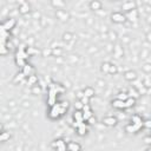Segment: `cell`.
<instances>
[{"instance_id": "6da1fadb", "label": "cell", "mask_w": 151, "mask_h": 151, "mask_svg": "<svg viewBox=\"0 0 151 151\" xmlns=\"http://www.w3.org/2000/svg\"><path fill=\"white\" fill-rule=\"evenodd\" d=\"M67 107H69V103H67V102L55 103L53 106H51V110H50V112H49L50 118H52V119L59 118L60 116H63V115L66 112Z\"/></svg>"}, {"instance_id": "7a4b0ae2", "label": "cell", "mask_w": 151, "mask_h": 151, "mask_svg": "<svg viewBox=\"0 0 151 151\" xmlns=\"http://www.w3.org/2000/svg\"><path fill=\"white\" fill-rule=\"evenodd\" d=\"M57 94H58V91L55 90L54 83H51L49 85V98H47V104H49L50 106H53L55 104V100H57Z\"/></svg>"}, {"instance_id": "3957f363", "label": "cell", "mask_w": 151, "mask_h": 151, "mask_svg": "<svg viewBox=\"0 0 151 151\" xmlns=\"http://www.w3.org/2000/svg\"><path fill=\"white\" fill-rule=\"evenodd\" d=\"M143 126H144V123H142V124H133V123H131L130 125H128L125 128V130H126V132H130V133H136V132H138Z\"/></svg>"}, {"instance_id": "277c9868", "label": "cell", "mask_w": 151, "mask_h": 151, "mask_svg": "<svg viewBox=\"0 0 151 151\" xmlns=\"http://www.w3.org/2000/svg\"><path fill=\"white\" fill-rule=\"evenodd\" d=\"M52 145L57 149V151H66L67 150V145L66 143L63 140V139H57L52 143Z\"/></svg>"}, {"instance_id": "5b68a950", "label": "cell", "mask_w": 151, "mask_h": 151, "mask_svg": "<svg viewBox=\"0 0 151 151\" xmlns=\"http://www.w3.org/2000/svg\"><path fill=\"white\" fill-rule=\"evenodd\" d=\"M15 26V20L14 19H9L6 20L5 22H3L1 25V30L3 31H6V32H10V31Z\"/></svg>"}, {"instance_id": "8992f818", "label": "cell", "mask_w": 151, "mask_h": 151, "mask_svg": "<svg viewBox=\"0 0 151 151\" xmlns=\"http://www.w3.org/2000/svg\"><path fill=\"white\" fill-rule=\"evenodd\" d=\"M111 18H112V20L115 21V22H124L125 20H126V17L124 14H122V13H118V12H116V13H113L112 15H111Z\"/></svg>"}, {"instance_id": "52a82bcc", "label": "cell", "mask_w": 151, "mask_h": 151, "mask_svg": "<svg viewBox=\"0 0 151 151\" xmlns=\"http://www.w3.org/2000/svg\"><path fill=\"white\" fill-rule=\"evenodd\" d=\"M103 123H104L105 125H107V126H115L117 124V118L112 117V116L105 117L104 119H103Z\"/></svg>"}, {"instance_id": "ba28073f", "label": "cell", "mask_w": 151, "mask_h": 151, "mask_svg": "<svg viewBox=\"0 0 151 151\" xmlns=\"http://www.w3.org/2000/svg\"><path fill=\"white\" fill-rule=\"evenodd\" d=\"M15 57H19V58H22V59L27 60V59H28V57H30V55L27 54L26 50H25V49H24V47L21 46V47H19V50L17 51V53H15Z\"/></svg>"}, {"instance_id": "9c48e42d", "label": "cell", "mask_w": 151, "mask_h": 151, "mask_svg": "<svg viewBox=\"0 0 151 151\" xmlns=\"http://www.w3.org/2000/svg\"><path fill=\"white\" fill-rule=\"evenodd\" d=\"M67 151H80V145L78 143L70 142L67 143Z\"/></svg>"}, {"instance_id": "30bf717a", "label": "cell", "mask_w": 151, "mask_h": 151, "mask_svg": "<svg viewBox=\"0 0 151 151\" xmlns=\"http://www.w3.org/2000/svg\"><path fill=\"white\" fill-rule=\"evenodd\" d=\"M112 106L116 107V109H126V104L124 100H119V99H116L112 102Z\"/></svg>"}, {"instance_id": "8fae6325", "label": "cell", "mask_w": 151, "mask_h": 151, "mask_svg": "<svg viewBox=\"0 0 151 151\" xmlns=\"http://www.w3.org/2000/svg\"><path fill=\"white\" fill-rule=\"evenodd\" d=\"M125 17L128 18L129 20H131V21H135L137 19V12H136V10H131V11H129L128 13L125 14Z\"/></svg>"}, {"instance_id": "7c38bea8", "label": "cell", "mask_w": 151, "mask_h": 151, "mask_svg": "<svg viewBox=\"0 0 151 151\" xmlns=\"http://www.w3.org/2000/svg\"><path fill=\"white\" fill-rule=\"evenodd\" d=\"M32 71H33V67L31 66L30 64H26L25 66L22 67V73L25 75V77H30L31 73H32Z\"/></svg>"}, {"instance_id": "4fadbf2b", "label": "cell", "mask_w": 151, "mask_h": 151, "mask_svg": "<svg viewBox=\"0 0 151 151\" xmlns=\"http://www.w3.org/2000/svg\"><path fill=\"white\" fill-rule=\"evenodd\" d=\"M73 118L76 122H84V115L82 111H76L75 115H73Z\"/></svg>"}, {"instance_id": "5bb4252c", "label": "cell", "mask_w": 151, "mask_h": 151, "mask_svg": "<svg viewBox=\"0 0 151 151\" xmlns=\"http://www.w3.org/2000/svg\"><path fill=\"white\" fill-rule=\"evenodd\" d=\"M125 104H126V109L128 107H131L136 104V98H132V97H129L128 99L125 100Z\"/></svg>"}, {"instance_id": "9a60e30c", "label": "cell", "mask_w": 151, "mask_h": 151, "mask_svg": "<svg viewBox=\"0 0 151 151\" xmlns=\"http://www.w3.org/2000/svg\"><path fill=\"white\" fill-rule=\"evenodd\" d=\"M15 64H17L18 66H20V67H24L26 65V60L22 59V58H19V57H15Z\"/></svg>"}, {"instance_id": "2e32d148", "label": "cell", "mask_w": 151, "mask_h": 151, "mask_svg": "<svg viewBox=\"0 0 151 151\" xmlns=\"http://www.w3.org/2000/svg\"><path fill=\"white\" fill-rule=\"evenodd\" d=\"M131 122H132L133 124H142V123H144V122L142 121V118H140L139 116H137V115L132 116V118H131Z\"/></svg>"}, {"instance_id": "e0dca14e", "label": "cell", "mask_w": 151, "mask_h": 151, "mask_svg": "<svg viewBox=\"0 0 151 151\" xmlns=\"http://www.w3.org/2000/svg\"><path fill=\"white\" fill-rule=\"evenodd\" d=\"M30 11V6H28V4H26V3H22V5H21V7H20V12L21 13H27Z\"/></svg>"}, {"instance_id": "ac0fdd59", "label": "cell", "mask_w": 151, "mask_h": 151, "mask_svg": "<svg viewBox=\"0 0 151 151\" xmlns=\"http://www.w3.org/2000/svg\"><path fill=\"white\" fill-rule=\"evenodd\" d=\"M129 97H130V96H129L128 93H123V92H121V93H118L117 99H119V100H124V102H125Z\"/></svg>"}, {"instance_id": "d6986e66", "label": "cell", "mask_w": 151, "mask_h": 151, "mask_svg": "<svg viewBox=\"0 0 151 151\" xmlns=\"http://www.w3.org/2000/svg\"><path fill=\"white\" fill-rule=\"evenodd\" d=\"M83 93H84V96H85V97H87V98H90V97H92V96H93V93H94V91H93L92 89H90V87H89V89H86V90H85V91H84Z\"/></svg>"}, {"instance_id": "ffe728a7", "label": "cell", "mask_w": 151, "mask_h": 151, "mask_svg": "<svg viewBox=\"0 0 151 151\" xmlns=\"http://www.w3.org/2000/svg\"><path fill=\"white\" fill-rule=\"evenodd\" d=\"M37 80H38V78L36 76H30L28 77V80H27V84L28 85H34L37 83Z\"/></svg>"}, {"instance_id": "44dd1931", "label": "cell", "mask_w": 151, "mask_h": 151, "mask_svg": "<svg viewBox=\"0 0 151 151\" xmlns=\"http://www.w3.org/2000/svg\"><path fill=\"white\" fill-rule=\"evenodd\" d=\"M125 78L129 79V80H131V79H135V78H136V73H135V72H126L125 73Z\"/></svg>"}, {"instance_id": "7402d4cb", "label": "cell", "mask_w": 151, "mask_h": 151, "mask_svg": "<svg viewBox=\"0 0 151 151\" xmlns=\"http://www.w3.org/2000/svg\"><path fill=\"white\" fill-rule=\"evenodd\" d=\"M24 78H25V75H24L22 72H20L19 75H17V77L14 78V82H15V83H18V82H21Z\"/></svg>"}, {"instance_id": "603a6c76", "label": "cell", "mask_w": 151, "mask_h": 151, "mask_svg": "<svg viewBox=\"0 0 151 151\" xmlns=\"http://www.w3.org/2000/svg\"><path fill=\"white\" fill-rule=\"evenodd\" d=\"M91 9L92 10H99L100 9V3H97V1L91 3Z\"/></svg>"}, {"instance_id": "cb8c5ba5", "label": "cell", "mask_w": 151, "mask_h": 151, "mask_svg": "<svg viewBox=\"0 0 151 151\" xmlns=\"http://www.w3.org/2000/svg\"><path fill=\"white\" fill-rule=\"evenodd\" d=\"M10 138V133L7 132H1V137H0V139H1V142H5L6 139Z\"/></svg>"}, {"instance_id": "d4e9b609", "label": "cell", "mask_w": 151, "mask_h": 151, "mask_svg": "<svg viewBox=\"0 0 151 151\" xmlns=\"http://www.w3.org/2000/svg\"><path fill=\"white\" fill-rule=\"evenodd\" d=\"M26 52H27V54L28 55H31V54H36V53H38V51L37 50H34L33 47H28V49L26 50Z\"/></svg>"}, {"instance_id": "484cf974", "label": "cell", "mask_w": 151, "mask_h": 151, "mask_svg": "<svg viewBox=\"0 0 151 151\" xmlns=\"http://www.w3.org/2000/svg\"><path fill=\"white\" fill-rule=\"evenodd\" d=\"M132 7H133V4H132V3H129V4L124 5V6H123V9H124V10H129V11H131V10H132Z\"/></svg>"}, {"instance_id": "4316f807", "label": "cell", "mask_w": 151, "mask_h": 151, "mask_svg": "<svg viewBox=\"0 0 151 151\" xmlns=\"http://www.w3.org/2000/svg\"><path fill=\"white\" fill-rule=\"evenodd\" d=\"M110 64H104L103 65V67H102V70H103V72H109L110 71Z\"/></svg>"}, {"instance_id": "83f0119b", "label": "cell", "mask_w": 151, "mask_h": 151, "mask_svg": "<svg viewBox=\"0 0 151 151\" xmlns=\"http://www.w3.org/2000/svg\"><path fill=\"white\" fill-rule=\"evenodd\" d=\"M144 128L151 129V121H145V122H144Z\"/></svg>"}, {"instance_id": "f1b7e54d", "label": "cell", "mask_w": 151, "mask_h": 151, "mask_svg": "<svg viewBox=\"0 0 151 151\" xmlns=\"http://www.w3.org/2000/svg\"><path fill=\"white\" fill-rule=\"evenodd\" d=\"M87 123H89V124H94V123H96V118H93V116H92L89 121H87Z\"/></svg>"}, {"instance_id": "f546056e", "label": "cell", "mask_w": 151, "mask_h": 151, "mask_svg": "<svg viewBox=\"0 0 151 151\" xmlns=\"http://www.w3.org/2000/svg\"><path fill=\"white\" fill-rule=\"evenodd\" d=\"M109 72L115 73V72H116V67H115V66H110V71H109Z\"/></svg>"}, {"instance_id": "4dcf8cb0", "label": "cell", "mask_w": 151, "mask_h": 151, "mask_svg": "<svg viewBox=\"0 0 151 151\" xmlns=\"http://www.w3.org/2000/svg\"><path fill=\"white\" fill-rule=\"evenodd\" d=\"M39 91H40V89H39V87H34V89H33V92H34V93H37V92H39Z\"/></svg>"}, {"instance_id": "1f68e13d", "label": "cell", "mask_w": 151, "mask_h": 151, "mask_svg": "<svg viewBox=\"0 0 151 151\" xmlns=\"http://www.w3.org/2000/svg\"><path fill=\"white\" fill-rule=\"evenodd\" d=\"M145 140H146V143H151V137H149V138H146Z\"/></svg>"}]
</instances>
